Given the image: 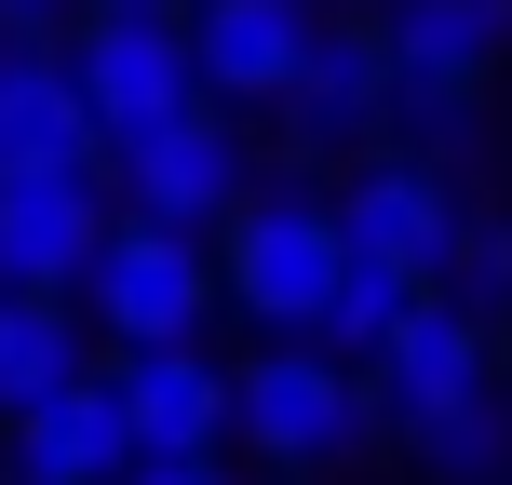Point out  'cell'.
<instances>
[{"label":"cell","mask_w":512,"mask_h":485,"mask_svg":"<svg viewBox=\"0 0 512 485\" xmlns=\"http://www.w3.org/2000/svg\"><path fill=\"white\" fill-rule=\"evenodd\" d=\"M216 270H230V297L270 337H324L337 283H351V230H337V203H310V189H256L230 230H216Z\"/></svg>","instance_id":"6da1fadb"},{"label":"cell","mask_w":512,"mask_h":485,"mask_svg":"<svg viewBox=\"0 0 512 485\" xmlns=\"http://www.w3.org/2000/svg\"><path fill=\"white\" fill-rule=\"evenodd\" d=\"M378 378L364 364H337L324 337H283V351L243 364V459H283V472H337L364 459V432H378Z\"/></svg>","instance_id":"7a4b0ae2"},{"label":"cell","mask_w":512,"mask_h":485,"mask_svg":"<svg viewBox=\"0 0 512 485\" xmlns=\"http://www.w3.org/2000/svg\"><path fill=\"white\" fill-rule=\"evenodd\" d=\"M81 95H95L108 149L189 122V108H203V41H189V14L176 0H108V14L81 27Z\"/></svg>","instance_id":"3957f363"},{"label":"cell","mask_w":512,"mask_h":485,"mask_svg":"<svg viewBox=\"0 0 512 485\" xmlns=\"http://www.w3.org/2000/svg\"><path fill=\"white\" fill-rule=\"evenodd\" d=\"M216 283H230V270H203V230H176V216H122L108 256H95V283H81V310H95L122 351H189L203 310H216Z\"/></svg>","instance_id":"277c9868"},{"label":"cell","mask_w":512,"mask_h":485,"mask_svg":"<svg viewBox=\"0 0 512 485\" xmlns=\"http://www.w3.org/2000/svg\"><path fill=\"white\" fill-rule=\"evenodd\" d=\"M108 230H122V216H108L95 162H27V176H0V283H14V297H81Z\"/></svg>","instance_id":"5b68a950"},{"label":"cell","mask_w":512,"mask_h":485,"mask_svg":"<svg viewBox=\"0 0 512 485\" xmlns=\"http://www.w3.org/2000/svg\"><path fill=\"white\" fill-rule=\"evenodd\" d=\"M122 216H176V230H230V216L256 203L243 189V135L216 122V108H189V122H162V135H122Z\"/></svg>","instance_id":"8992f818"},{"label":"cell","mask_w":512,"mask_h":485,"mask_svg":"<svg viewBox=\"0 0 512 485\" xmlns=\"http://www.w3.org/2000/svg\"><path fill=\"white\" fill-rule=\"evenodd\" d=\"M337 230H351L364 270L445 283V256H459V189H445L432 162H364V176L337 189Z\"/></svg>","instance_id":"52a82bcc"},{"label":"cell","mask_w":512,"mask_h":485,"mask_svg":"<svg viewBox=\"0 0 512 485\" xmlns=\"http://www.w3.org/2000/svg\"><path fill=\"white\" fill-rule=\"evenodd\" d=\"M391 68H405V108H418V122H459V108H472V81H486L499 68V41H512V14H499V0H391Z\"/></svg>","instance_id":"ba28073f"},{"label":"cell","mask_w":512,"mask_h":485,"mask_svg":"<svg viewBox=\"0 0 512 485\" xmlns=\"http://www.w3.org/2000/svg\"><path fill=\"white\" fill-rule=\"evenodd\" d=\"M108 378H122L149 459H216V445H243V378H216L203 337H189V351H122Z\"/></svg>","instance_id":"9c48e42d"},{"label":"cell","mask_w":512,"mask_h":485,"mask_svg":"<svg viewBox=\"0 0 512 485\" xmlns=\"http://www.w3.org/2000/svg\"><path fill=\"white\" fill-rule=\"evenodd\" d=\"M95 95H81V54L54 41H0V176L27 162H95Z\"/></svg>","instance_id":"30bf717a"},{"label":"cell","mask_w":512,"mask_h":485,"mask_svg":"<svg viewBox=\"0 0 512 485\" xmlns=\"http://www.w3.org/2000/svg\"><path fill=\"white\" fill-rule=\"evenodd\" d=\"M486 391V310L472 297H418V324L378 351V405H391V432H418V418H445V405H472Z\"/></svg>","instance_id":"8fae6325"},{"label":"cell","mask_w":512,"mask_h":485,"mask_svg":"<svg viewBox=\"0 0 512 485\" xmlns=\"http://www.w3.org/2000/svg\"><path fill=\"white\" fill-rule=\"evenodd\" d=\"M189 41H203V95H297L310 68V0H189Z\"/></svg>","instance_id":"7c38bea8"},{"label":"cell","mask_w":512,"mask_h":485,"mask_svg":"<svg viewBox=\"0 0 512 485\" xmlns=\"http://www.w3.org/2000/svg\"><path fill=\"white\" fill-rule=\"evenodd\" d=\"M14 459H27V472H54V485H122L149 445H135L122 378H68L54 405H27V418H14Z\"/></svg>","instance_id":"4fadbf2b"},{"label":"cell","mask_w":512,"mask_h":485,"mask_svg":"<svg viewBox=\"0 0 512 485\" xmlns=\"http://www.w3.org/2000/svg\"><path fill=\"white\" fill-rule=\"evenodd\" d=\"M283 108H297L310 135H378L391 108H405V68H391V27H324Z\"/></svg>","instance_id":"5bb4252c"},{"label":"cell","mask_w":512,"mask_h":485,"mask_svg":"<svg viewBox=\"0 0 512 485\" xmlns=\"http://www.w3.org/2000/svg\"><path fill=\"white\" fill-rule=\"evenodd\" d=\"M81 378V310L68 297H0V418L54 405Z\"/></svg>","instance_id":"9a60e30c"},{"label":"cell","mask_w":512,"mask_h":485,"mask_svg":"<svg viewBox=\"0 0 512 485\" xmlns=\"http://www.w3.org/2000/svg\"><path fill=\"white\" fill-rule=\"evenodd\" d=\"M418 297H432V283H405V270H364V256H351V283H337V310H324V351L378 378V351L418 324Z\"/></svg>","instance_id":"2e32d148"},{"label":"cell","mask_w":512,"mask_h":485,"mask_svg":"<svg viewBox=\"0 0 512 485\" xmlns=\"http://www.w3.org/2000/svg\"><path fill=\"white\" fill-rule=\"evenodd\" d=\"M405 459H418V472H445V485H486V472L512 459V405H499V391H472V405L418 418V432H405Z\"/></svg>","instance_id":"e0dca14e"},{"label":"cell","mask_w":512,"mask_h":485,"mask_svg":"<svg viewBox=\"0 0 512 485\" xmlns=\"http://www.w3.org/2000/svg\"><path fill=\"white\" fill-rule=\"evenodd\" d=\"M445 297H472L486 324L512 310V216H459V256H445Z\"/></svg>","instance_id":"ac0fdd59"},{"label":"cell","mask_w":512,"mask_h":485,"mask_svg":"<svg viewBox=\"0 0 512 485\" xmlns=\"http://www.w3.org/2000/svg\"><path fill=\"white\" fill-rule=\"evenodd\" d=\"M122 485H230V459H135Z\"/></svg>","instance_id":"d6986e66"},{"label":"cell","mask_w":512,"mask_h":485,"mask_svg":"<svg viewBox=\"0 0 512 485\" xmlns=\"http://www.w3.org/2000/svg\"><path fill=\"white\" fill-rule=\"evenodd\" d=\"M68 27V0H0V41H54Z\"/></svg>","instance_id":"ffe728a7"},{"label":"cell","mask_w":512,"mask_h":485,"mask_svg":"<svg viewBox=\"0 0 512 485\" xmlns=\"http://www.w3.org/2000/svg\"><path fill=\"white\" fill-rule=\"evenodd\" d=\"M0 485H54V472H27V459H0Z\"/></svg>","instance_id":"44dd1931"},{"label":"cell","mask_w":512,"mask_h":485,"mask_svg":"<svg viewBox=\"0 0 512 485\" xmlns=\"http://www.w3.org/2000/svg\"><path fill=\"white\" fill-rule=\"evenodd\" d=\"M0 297H14V283H0Z\"/></svg>","instance_id":"7402d4cb"}]
</instances>
